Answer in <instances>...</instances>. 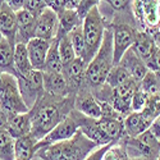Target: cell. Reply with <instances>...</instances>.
<instances>
[{
  "instance_id": "cell-26",
  "label": "cell",
  "mask_w": 160,
  "mask_h": 160,
  "mask_svg": "<svg viewBox=\"0 0 160 160\" xmlns=\"http://www.w3.org/2000/svg\"><path fill=\"white\" fill-rule=\"evenodd\" d=\"M14 65L16 69L18 72V76L26 74L31 72L32 64L28 57V51H27V45L24 44H17L16 49H14Z\"/></svg>"
},
{
  "instance_id": "cell-29",
  "label": "cell",
  "mask_w": 160,
  "mask_h": 160,
  "mask_svg": "<svg viewBox=\"0 0 160 160\" xmlns=\"http://www.w3.org/2000/svg\"><path fill=\"white\" fill-rule=\"evenodd\" d=\"M131 76L128 73V71L124 68L123 65L118 64V65H114L112 71L109 72L108 77H106V81H105V85H108L110 88H115L118 87L119 85H122L123 82H126L127 79H129Z\"/></svg>"
},
{
  "instance_id": "cell-24",
  "label": "cell",
  "mask_w": 160,
  "mask_h": 160,
  "mask_svg": "<svg viewBox=\"0 0 160 160\" xmlns=\"http://www.w3.org/2000/svg\"><path fill=\"white\" fill-rule=\"evenodd\" d=\"M149 129V124L143 121L141 113L132 112L124 118V136L126 137H137L141 133Z\"/></svg>"
},
{
  "instance_id": "cell-23",
  "label": "cell",
  "mask_w": 160,
  "mask_h": 160,
  "mask_svg": "<svg viewBox=\"0 0 160 160\" xmlns=\"http://www.w3.org/2000/svg\"><path fill=\"white\" fill-rule=\"evenodd\" d=\"M37 142L31 135L16 140V160H33Z\"/></svg>"
},
{
  "instance_id": "cell-32",
  "label": "cell",
  "mask_w": 160,
  "mask_h": 160,
  "mask_svg": "<svg viewBox=\"0 0 160 160\" xmlns=\"http://www.w3.org/2000/svg\"><path fill=\"white\" fill-rule=\"evenodd\" d=\"M140 90V83L136 82L133 78L127 79L126 82H123L122 85H119L118 87H115L113 90L115 96H121V98H127V99H132V96L136 94Z\"/></svg>"
},
{
  "instance_id": "cell-44",
  "label": "cell",
  "mask_w": 160,
  "mask_h": 160,
  "mask_svg": "<svg viewBox=\"0 0 160 160\" xmlns=\"http://www.w3.org/2000/svg\"><path fill=\"white\" fill-rule=\"evenodd\" d=\"M129 160H151V159H149V158H143V156H141V158H132V159H129Z\"/></svg>"
},
{
  "instance_id": "cell-37",
  "label": "cell",
  "mask_w": 160,
  "mask_h": 160,
  "mask_svg": "<svg viewBox=\"0 0 160 160\" xmlns=\"http://www.w3.org/2000/svg\"><path fill=\"white\" fill-rule=\"evenodd\" d=\"M99 4H100V2H98V0H81V4H79V7L77 9L78 17L83 21L87 17L88 13L91 12V9L98 7Z\"/></svg>"
},
{
  "instance_id": "cell-38",
  "label": "cell",
  "mask_w": 160,
  "mask_h": 160,
  "mask_svg": "<svg viewBox=\"0 0 160 160\" xmlns=\"http://www.w3.org/2000/svg\"><path fill=\"white\" fill-rule=\"evenodd\" d=\"M105 4L110 7L113 12H123L132 8V2L128 0H109V2H105Z\"/></svg>"
},
{
  "instance_id": "cell-25",
  "label": "cell",
  "mask_w": 160,
  "mask_h": 160,
  "mask_svg": "<svg viewBox=\"0 0 160 160\" xmlns=\"http://www.w3.org/2000/svg\"><path fill=\"white\" fill-rule=\"evenodd\" d=\"M42 72H49V73H63V64L59 54V40L55 38L51 41L48 57H46V63L45 68Z\"/></svg>"
},
{
  "instance_id": "cell-1",
  "label": "cell",
  "mask_w": 160,
  "mask_h": 160,
  "mask_svg": "<svg viewBox=\"0 0 160 160\" xmlns=\"http://www.w3.org/2000/svg\"><path fill=\"white\" fill-rule=\"evenodd\" d=\"M74 99L76 96L73 95L59 98L44 92L28 112L31 119L30 135L35 140L41 141L71 114L74 109Z\"/></svg>"
},
{
  "instance_id": "cell-43",
  "label": "cell",
  "mask_w": 160,
  "mask_h": 160,
  "mask_svg": "<svg viewBox=\"0 0 160 160\" xmlns=\"http://www.w3.org/2000/svg\"><path fill=\"white\" fill-rule=\"evenodd\" d=\"M24 2L26 0H8L7 4L14 13H18L24 8Z\"/></svg>"
},
{
  "instance_id": "cell-3",
  "label": "cell",
  "mask_w": 160,
  "mask_h": 160,
  "mask_svg": "<svg viewBox=\"0 0 160 160\" xmlns=\"http://www.w3.org/2000/svg\"><path fill=\"white\" fill-rule=\"evenodd\" d=\"M114 67V52H113V32L106 28L100 50L87 65L86 82L91 91L98 90L105 85L106 77Z\"/></svg>"
},
{
  "instance_id": "cell-22",
  "label": "cell",
  "mask_w": 160,
  "mask_h": 160,
  "mask_svg": "<svg viewBox=\"0 0 160 160\" xmlns=\"http://www.w3.org/2000/svg\"><path fill=\"white\" fill-rule=\"evenodd\" d=\"M58 18H59L58 36L69 35L74 28L78 27V26H82L83 24V21L78 17L76 10H68V9H65V10H63V12L59 13Z\"/></svg>"
},
{
  "instance_id": "cell-34",
  "label": "cell",
  "mask_w": 160,
  "mask_h": 160,
  "mask_svg": "<svg viewBox=\"0 0 160 160\" xmlns=\"http://www.w3.org/2000/svg\"><path fill=\"white\" fill-rule=\"evenodd\" d=\"M149 101V95H146L145 92H142L141 90H138L135 95L131 99V106H132V112L135 113H140L142 112Z\"/></svg>"
},
{
  "instance_id": "cell-21",
  "label": "cell",
  "mask_w": 160,
  "mask_h": 160,
  "mask_svg": "<svg viewBox=\"0 0 160 160\" xmlns=\"http://www.w3.org/2000/svg\"><path fill=\"white\" fill-rule=\"evenodd\" d=\"M99 126L112 141H119L124 137V119L101 117L99 119Z\"/></svg>"
},
{
  "instance_id": "cell-40",
  "label": "cell",
  "mask_w": 160,
  "mask_h": 160,
  "mask_svg": "<svg viewBox=\"0 0 160 160\" xmlns=\"http://www.w3.org/2000/svg\"><path fill=\"white\" fill-rule=\"evenodd\" d=\"M117 141H114V142H112V143H109V145H104V146H100V148H98L96 150H94L92 151L85 160H102V158H104V155H105V152L108 151L112 146Z\"/></svg>"
},
{
  "instance_id": "cell-4",
  "label": "cell",
  "mask_w": 160,
  "mask_h": 160,
  "mask_svg": "<svg viewBox=\"0 0 160 160\" xmlns=\"http://www.w3.org/2000/svg\"><path fill=\"white\" fill-rule=\"evenodd\" d=\"M82 28L86 41V54L83 60L88 65L90 62L94 59V57L100 50L104 40V33L108 28V23H106V19L102 16V13L100 12L99 5L92 8L87 17L83 19Z\"/></svg>"
},
{
  "instance_id": "cell-10",
  "label": "cell",
  "mask_w": 160,
  "mask_h": 160,
  "mask_svg": "<svg viewBox=\"0 0 160 160\" xmlns=\"http://www.w3.org/2000/svg\"><path fill=\"white\" fill-rule=\"evenodd\" d=\"M59 31V18L58 14L46 7V9L37 17L36 27H35V37L42 38L46 41H52L58 36Z\"/></svg>"
},
{
  "instance_id": "cell-9",
  "label": "cell",
  "mask_w": 160,
  "mask_h": 160,
  "mask_svg": "<svg viewBox=\"0 0 160 160\" xmlns=\"http://www.w3.org/2000/svg\"><path fill=\"white\" fill-rule=\"evenodd\" d=\"M78 131H79L78 112L76 109H73L71 112V114L67 117L64 121H62L50 133H48L41 141L37 142L36 152H37V150H40L41 148H45V146H50V145H54V143L72 138Z\"/></svg>"
},
{
  "instance_id": "cell-11",
  "label": "cell",
  "mask_w": 160,
  "mask_h": 160,
  "mask_svg": "<svg viewBox=\"0 0 160 160\" xmlns=\"http://www.w3.org/2000/svg\"><path fill=\"white\" fill-rule=\"evenodd\" d=\"M74 109L81 114L92 118V119H100L101 118V108L96 98L92 94L90 87H85L79 90L76 94L74 99Z\"/></svg>"
},
{
  "instance_id": "cell-49",
  "label": "cell",
  "mask_w": 160,
  "mask_h": 160,
  "mask_svg": "<svg viewBox=\"0 0 160 160\" xmlns=\"http://www.w3.org/2000/svg\"><path fill=\"white\" fill-rule=\"evenodd\" d=\"M159 145H160V142H159Z\"/></svg>"
},
{
  "instance_id": "cell-35",
  "label": "cell",
  "mask_w": 160,
  "mask_h": 160,
  "mask_svg": "<svg viewBox=\"0 0 160 160\" xmlns=\"http://www.w3.org/2000/svg\"><path fill=\"white\" fill-rule=\"evenodd\" d=\"M23 9L28 10L33 16L38 17L46 9V2L45 0H26Z\"/></svg>"
},
{
  "instance_id": "cell-13",
  "label": "cell",
  "mask_w": 160,
  "mask_h": 160,
  "mask_svg": "<svg viewBox=\"0 0 160 160\" xmlns=\"http://www.w3.org/2000/svg\"><path fill=\"white\" fill-rule=\"evenodd\" d=\"M78 124H79V129L82 131L83 135L91 141H94L98 146H104V145H109L114 142L101 131L99 126V119L88 118L78 112Z\"/></svg>"
},
{
  "instance_id": "cell-7",
  "label": "cell",
  "mask_w": 160,
  "mask_h": 160,
  "mask_svg": "<svg viewBox=\"0 0 160 160\" xmlns=\"http://www.w3.org/2000/svg\"><path fill=\"white\" fill-rule=\"evenodd\" d=\"M109 28L113 32V52H114V65H118L123 55L133 46L136 35L140 30L135 26L124 22H110Z\"/></svg>"
},
{
  "instance_id": "cell-19",
  "label": "cell",
  "mask_w": 160,
  "mask_h": 160,
  "mask_svg": "<svg viewBox=\"0 0 160 160\" xmlns=\"http://www.w3.org/2000/svg\"><path fill=\"white\" fill-rule=\"evenodd\" d=\"M5 131L14 140H18V138H21L23 136L30 135V133H31V119H30V114L26 113V114L10 115Z\"/></svg>"
},
{
  "instance_id": "cell-18",
  "label": "cell",
  "mask_w": 160,
  "mask_h": 160,
  "mask_svg": "<svg viewBox=\"0 0 160 160\" xmlns=\"http://www.w3.org/2000/svg\"><path fill=\"white\" fill-rule=\"evenodd\" d=\"M156 49H158V45L150 32H146V31L137 32L132 50L135 51L143 62L150 59V57L154 54Z\"/></svg>"
},
{
  "instance_id": "cell-5",
  "label": "cell",
  "mask_w": 160,
  "mask_h": 160,
  "mask_svg": "<svg viewBox=\"0 0 160 160\" xmlns=\"http://www.w3.org/2000/svg\"><path fill=\"white\" fill-rule=\"evenodd\" d=\"M0 108L9 117L17 114H26L30 109L24 104L17 78L10 74H2V83H0Z\"/></svg>"
},
{
  "instance_id": "cell-15",
  "label": "cell",
  "mask_w": 160,
  "mask_h": 160,
  "mask_svg": "<svg viewBox=\"0 0 160 160\" xmlns=\"http://www.w3.org/2000/svg\"><path fill=\"white\" fill-rule=\"evenodd\" d=\"M51 41H46L42 38H32L27 44V51L28 57L32 64V68L35 71H44L45 63H46V57L50 49Z\"/></svg>"
},
{
  "instance_id": "cell-39",
  "label": "cell",
  "mask_w": 160,
  "mask_h": 160,
  "mask_svg": "<svg viewBox=\"0 0 160 160\" xmlns=\"http://www.w3.org/2000/svg\"><path fill=\"white\" fill-rule=\"evenodd\" d=\"M148 69L151 72H158L160 69V48L158 46V49L155 50V52L150 57V59H148L145 62Z\"/></svg>"
},
{
  "instance_id": "cell-28",
  "label": "cell",
  "mask_w": 160,
  "mask_h": 160,
  "mask_svg": "<svg viewBox=\"0 0 160 160\" xmlns=\"http://www.w3.org/2000/svg\"><path fill=\"white\" fill-rule=\"evenodd\" d=\"M0 160H16V140L7 131H0Z\"/></svg>"
},
{
  "instance_id": "cell-45",
  "label": "cell",
  "mask_w": 160,
  "mask_h": 160,
  "mask_svg": "<svg viewBox=\"0 0 160 160\" xmlns=\"http://www.w3.org/2000/svg\"><path fill=\"white\" fill-rule=\"evenodd\" d=\"M156 73V76H158V79H159V82H160V69L158 71V72H155Z\"/></svg>"
},
{
  "instance_id": "cell-42",
  "label": "cell",
  "mask_w": 160,
  "mask_h": 160,
  "mask_svg": "<svg viewBox=\"0 0 160 160\" xmlns=\"http://www.w3.org/2000/svg\"><path fill=\"white\" fill-rule=\"evenodd\" d=\"M149 131L152 133V136L160 142V115L151 123V126L149 127Z\"/></svg>"
},
{
  "instance_id": "cell-36",
  "label": "cell",
  "mask_w": 160,
  "mask_h": 160,
  "mask_svg": "<svg viewBox=\"0 0 160 160\" xmlns=\"http://www.w3.org/2000/svg\"><path fill=\"white\" fill-rule=\"evenodd\" d=\"M137 138H138L143 145L148 146V148H150V149H152V150L160 152V145H159V141L152 136V133H151L149 129H148V131H145L143 133H141L140 136H137Z\"/></svg>"
},
{
  "instance_id": "cell-17",
  "label": "cell",
  "mask_w": 160,
  "mask_h": 160,
  "mask_svg": "<svg viewBox=\"0 0 160 160\" xmlns=\"http://www.w3.org/2000/svg\"><path fill=\"white\" fill-rule=\"evenodd\" d=\"M119 64L123 65L124 68L128 71L131 78H133L138 83L142 81V78L149 72L145 62L132 50V48L123 55V58H122L121 62H119Z\"/></svg>"
},
{
  "instance_id": "cell-47",
  "label": "cell",
  "mask_w": 160,
  "mask_h": 160,
  "mask_svg": "<svg viewBox=\"0 0 160 160\" xmlns=\"http://www.w3.org/2000/svg\"><path fill=\"white\" fill-rule=\"evenodd\" d=\"M155 160H160V152H159V155H158V158H156Z\"/></svg>"
},
{
  "instance_id": "cell-27",
  "label": "cell",
  "mask_w": 160,
  "mask_h": 160,
  "mask_svg": "<svg viewBox=\"0 0 160 160\" xmlns=\"http://www.w3.org/2000/svg\"><path fill=\"white\" fill-rule=\"evenodd\" d=\"M57 38L59 40V54H60V59H62V64H63V72H64L77 57L74 54V50L72 48L68 35L58 36Z\"/></svg>"
},
{
  "instance_id": "cell-30",
  "label": "cell",
  "mask_w": 160,
  "mask_h": 160,
  "mask_svg": "<svg viewBox=\"0 0 160 160\" xmlns=\"http://www.w3.org/2000/svg\"><path fill=\"white\" fill-rule=\"evenodd\" d=\"M68 36H69V40H71V44H72V48L74 50L76 57L83 59L85 54H86V41H85L82 26H78V27L74 28Z\"/></svg>"
},
{
  "instance_id": "cell-31",
  "label": "cell",
  "mask_w": 160,
  "mask_h": 160,
  "mask_svg": "<svg viewBox=\"0 0 160 160\" xmlns=\"http://www.w3.org/2000/svg\"><path fill=\"white\" fill-rule=\"evenodd\" d=\"M140 90L149 96L160 94V82H159L155 72H151V71L148 72V74H146L142 78V81L140 82Z\"/></svg>"
},
{
  "instance_id": "cell-33",
  "label": "cell",
  "mask_w": 160,
  "mask_h": 160,
  "mask_svg": "<svg viewBox=\"0 0 160 160\" xmlns=\"http://www.w3.org/2000/svg\"><path fill=\"white\" fill-rule=\"evenodd\" d=\"M102 160H129V156L127 154L126 146L123 145V142L121 140L117 141L112 148L105 152Z\"/></svg>"
},
{
  "instance_id": "cell-2",
  "label": "cell",
  "mask_w": 160,
  "mask_h": 160,
  "mask_svg": "<svg viewBox=\"0 0 160 160\" xmlns=\"http://www.w3.org/2000/svg\"><path fill=\"white\" fill-rule=\"evenodd\" d=\"M98 146L79 129L69 138L37 150L33 160H85Z\"/></svg>"
},
{
  "instance_id": "cell-41",
  "label": "cell",
  "mask_w": 160,
  "mask_h": 160,
  "mask_svg": "<svg viewBox=\"0 0 160 160\" xmlns=\"http://www.w3.org/2000/svg\"><path fill=\"white\" fill-rule=\"evenodd\" d=\"M45 2H46V7L50 8L51 10H54L57 14H59L60 12L65 10L67 0H45Z\"/></svg>"
},
{
  "instance_id": "cell-8",
  "label": "cell",
  "mask_w": 160,
  "mask_h": 160,
  "mask_svg": "<svg viewBox=\"0 0 160 160\" xmlns=\"http://www.w3.org/2000/svg\"><path fill=\"white\" fill-rule=\"evenodd\" d=\"M17 82L19 87L21 96L27 105L28 109H32V106L36 104L37 99L41 96L45 90H44V73L41 71H35L18 76Z\"/></svg>"
},
{
  "instance_id": "cell-12",
  "label": "cell",
  "mask_w": 160,
  "mask_h": 160,
  "mask_svg": "<svg viewBox=\"0 0 160 160\" xmlns=\"http://www.w3.org/2000/svg\"><path fill=\"white\" fill-rule=\"evenodd\" d=\"M37 17L33 16L28 10L22 9L17 13V36L16 45L24 44L27 45L32 38H35V27Z\"/></svg>"
},
{
  "instance_id": "cell-6",
  "label": "cell",
  "mask_w": 160,
  "mask_h": 160,
  "mask_svg": "<svg viewBox=\"0 0 160 160\" xmlns=\"http://www.w3.org/2000/svg\"><path fill=\"white\" fill-rule=\"evenodd\" d=\"M132 12L140 31H146L152 35L160 30V2L136 0L132 2Z\"/></svg>"
},
{
  "instance_id": "cell-46",
  "label": "cell",
  "mask_w": 160,
  "mask_h": 160,
  "mask_svg": "<svg viewBox=\"0 0 160 160\" xmlns=\"http://www.w3.org/2000/svg\"><path fill=\"white\" fill-rule=\"evenodd\" d=\"M3 38H4V37H3V35H2V32H0V44H2V41H3Z\"/></svg>"
},
{
  "instance_id": "cell-48",
  "label": "cell",
  "mask_w": 160,
  "mask_h": 160,
  "mask_svg": "<svg viewBox=\"0 0 160 160\" xmlns=\"http://www.w3.org/2000/svg\"><path fill=\"white\" fill-rule=\"evenodd\" d=\"M0 83H2V73H0Z\"/></svg>"
},
{
  "instance_id": "cell-20",
  "label": "cell",
  "mask_w": 160,
  "mask_h": 160,
  "mask_svg": "<svg viewBox=\"0 0 160 160\" xmlns=\"http://www.w3.org/2000/svg\"><path fill=\"white\" fill-rule=\"evenodd\" d=\"M14 45H12L7 38H3L0 44V73L10 74L17 78L18 72L14 65Z\"/></svg>"
},
{
  "instance_id": "cell-16",
  "label": "cell",
  "mask_w": 160,
  "mask_h": 160,
  "mask_svg": "<svg viewBox=\"0 0 160 160\" xmlns=\"http://www.w3.org/2000/svg\"><path fill=\"white\" fill-rule=\"evenodd\" d=\"M42 73H44L45 92L59 98H67L72 95L69 91L68 82H67L63 73H49V72H42Z\"/></svg>"
},
{
  "instance_id": "cell-14",
  "label": "cell",
  "mask_w": 160,
  "mask_h": 160,
  "mask_svg": "<svg viewBox=\"0 0 160 160\" xmlns=\"http://www.w3.org/2000/svg\"><path fill=\"white\" fill-rule=\"evenodd\" d=\"M0 32L3 37L16 46L17 36V13H14L7 2L0 0Z\"/></svg>"
}]
</instances>
